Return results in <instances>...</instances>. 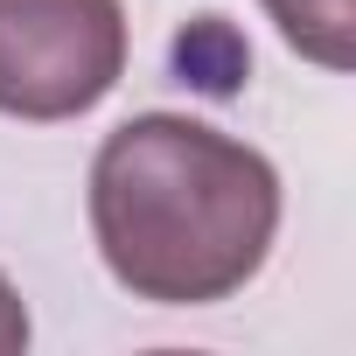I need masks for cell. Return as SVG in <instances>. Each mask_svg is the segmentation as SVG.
Masks as SVG:
<instances>
[{
    "instance_id": "obj_4",
    "label": "cell",
    "mask_w": 356,
    "mask_h": 356,
    "mask_svg": "<svg viewBox=\"0 0 356 356\" xmlns=\"http://www.w3.org/2000/svg\"><path fill=\"white\" fill-rule=\"evenodd\" d=\"M22 349H29V307L8 286V273H0V356H22Z\"/></svg>"
},
{
    "instance_id": "obj_1",
    "label": "cell",
    "mask_w": 356,
    "mask_h": 356,
    "mask_svg": "<svg viewBox=\"0 0 356 356\" xmlns=\"http://www.w3.org/2000/svg\"><path fill=\"white\" fill-rule=\"evenodd\" d=\"M91 238L133 300H231L280 238V175L189 112H140L91 161Z\"/></svg>"
},
{
    "instance_id": "obj_3",
    "label": "cell",
    "mask_w": 356,
    "mask_h": 356,
    "mask_svg": "<svg viewBox=\"0 0 356 356\" xmlns=\"http://www.w3.org/2000/svg\"><path fill=\"white\" fill-rule=\"evenodd\" d=\"M266 15L307 63H321V70L356 63V0H266Z\"/></svg>"
},
{
    "instance_id": "obj_2",
    "label": "cell",
    "mask_w": 356,
    "mask_h": 356,
    "mask_svg": "<svg viewBox=\"0 0 356 356\" xmlns=\"http://www.w3.org/2000/svg\"><path fill=\"white\" fill-rule=\"evenodd\" d=\"M126 77L119 0H0V112L56 126L112 98Z\"/></svg>"
}]
</instances>
